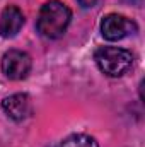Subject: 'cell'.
Masks as SVG:
<instances>
[{"label": "cell", "instance_id": "cell-1", "mask_svg": "<svg viewBox=\"0 0 145 147\" xmlns=\"http://www.w3.org/2000/svg\"><path fill=\"white\" fill-rule=\"evenodd\" d=\"M70 21H72V10L58 0H50L39 10L36 29L46 39H58L65 34Z\"/></svg>", "mask_w": 145, "mask_h": 147}, {"label": "cell", "instance_id": "cell-2", "mask_svg": "<svg viewBox=\"0 0 145 147\" xmlns=\"http://www.w3.org/2000/svg\"><path fill=\"white\" fill-rule=\"evenodd\" d=\"M96 65L108 77H121L130 70L133 63V55L118 46H99L94 53Z\"/></svg>", "mask_w": 145, "mask_h": 147}, {"label": "cell", "instance_id": "cell-3", "mask_svg": "<svg viewBox=\"0 0 145 147\" xmlns=\"http://www.w3.org/2000/svg\"><path fill=\"white\" fill-rule=\"evenodd\" d=\"M137 31L138 26L121 14H108L101 21V33L108 41H119L130 34H135Z\"/></svg>", "mask_w": 145, "mask_h": 147}, {"label": "cell", "instance_id": "cell-4", "mask_svg": "<svg viewBox=\"0 0 145 147\" xmlns=\"http://www.w3.org/2000/svg\"><path fill=\"white\" fill-rule=\"evenodd\" d=\"M31 57L21 50H9L2 57V72L10 80H22L31 72Z\"/></svg>", "mask_w": 145, "mask_h": 147}, {"label": "cell", "instance_id": "cell-5", "mask_svg": "<svg viewBox=\"0 0 145 147\" xmlns=\"http://www.w3.org/2000/svg\"><path fill=\"white\" fill-rule=\"evenodd\" d=\"M2 110L5 111V115L9 118H12L15 121H22L31 115V99L24 92L12 94L2 101Z\"/></svg>", "mask_w": 145, "mask_h": 147}, {"label": "cell", "instance_id": "cell-6", "mask_svg": "<svg viewBox=\"0 0 145 147\" xmlns=\"http://www.w3.org/2000/svg\"><path fill=\"white\" fill-rule=\"evenodd\" d=\"M24 26V14L19 7L9 5L0 16V34L2 38H14Z\"/></svg>", "mask_w": 145, "mask_h": 147}, {"label": "cell", "instance_id": "cell-7", "mask_svg": "<svg viewBox=\"0 0 145 147\" xmlns=\"http://www.w3.org/2000/svg\"><path fill=\"white\" fill-rule=\"evenodd\" d=\"M56 147H99L94 137L85 134H73L70 137L63 139Z\"/></svg>", "mask_w": 145, "mask_h": 147}, {"label": "cell", "instance_id": "cell-8", "mask_svg": "<svg viewBox=\"0 0 145 147\" xmlns=\"http://www.w3.org/2000/svg\"><path fill=\"white\" fill-rule=\"evenodd\" d=\"M79 3H80L82 7L89 9V7H94V5L97 3V0H79Z\"/></svg>", "mask_w": 145, "mask_h": 147}]
</instances>
